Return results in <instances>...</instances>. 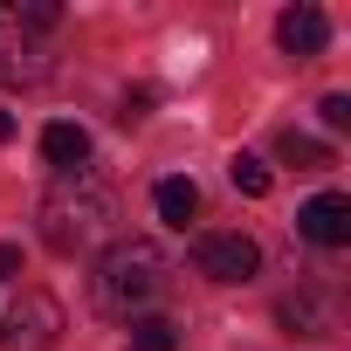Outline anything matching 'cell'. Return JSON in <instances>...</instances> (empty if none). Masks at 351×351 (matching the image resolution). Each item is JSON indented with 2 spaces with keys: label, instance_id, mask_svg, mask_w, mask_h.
I'll return each instance as SVG.
<instances>
[{
  "label": "cell",
  "instance_id": "52a82bcc",
  "mask_svg": "<svg viewBox=\"0 0 351 351\" xmlns=\"http://www.w3.org/2000/svg\"><path fill=\"white\" fill-rule=\"evenodd\" d=\"M42 158H49L56 172H83V165H90V131H83V124H49V131H42Z\"/></svg>",
  "mask_w": 351,
  "mask_h": 351
},
{
  "label": "cell",
  "instance_id": "ba28073f",
  "mask_svg": "<svg viewBox=\"0 0 351 351\" xmlns=\"http://www.w3.org/2000/svg\"><path fill=\"white\" fill-rule=\"evenodd\" d=\"M0 76H8V83H42L49 76V56H35L21 42V28H14V42H0Z\"/></svg>",
  "mask_w": 351,
  "mask_h": 351
},
{
  "label": "cell",
  "instance_id": "9c48e42d",
  "mask_svg": "<svg viewBox=\"0 0 351 351\" xmlns=\"http://www.w3.org/2000/svg\"><path fill=\"white\" fill-rule=\"evenodd\" d=\"M158 214H165L172 228H186V221L200 214V186H193V180H158Z\"/></svg>",
  "mask_w": 351,
  "mask_h": 351
},
{
  "label": "cell",
  "instance_id": "5b68a950",
  "mask_svg": "<svg viewBox=\"0 0 351 351\" xmlns=\"http://www.w3.org/2000/svg\"><path fill=\"white\" fill-rule=\"evenodd\" d=\"M296 234L317 241V248H344V241H351V200H344V193L303 200V207H296Z\"/></svg>",
  "mask_w": 351,
  "mask_h": 351
},
{
  "label": "cell",
  "instance_id": "2e32d148",
  "mask_svg": "<svg viewBox=\"0 0 351 351\" xmlns=\"http://www.w3.org/2000/svg\"><path fill=\"white\" fill-rule=\"evenodd\" d=\"M14 138V117H8V104H0V145H8Z\"/></svg>",
  "mask_w": 351,
  "mask_h": 351
},
{
  "label": "cell",
  "instance_id": "277c9868",
  "mask_svg": "<svg viewBox=\"0 0 351 351\" xmlns=\"http://www.w3.org/2000/svg\"><path fill=\"white\" fill-rule=\"evenodd\" d=\"M193 262H200L207 282H248V276L262 269V248H255L248 234H200Z\"/></svg>",
  "mask_w": 351,
  "mask_h": 351
},
{
  "label": "cell",
  "instance_id": "7c38bea8",
  "mask_svg": "<svg viewBox=\"0 0 351 351\" xmlns=\"http://www.w3.org/2000/svg\"><path fill=\"white\" fill-rule=\"evenodd\" d=\"M276 317H282V324H296L303 337H324V303H317V296H289Z\"/></svg>",
  "mask_w": 351,
  "mask_h": 351
},
{
  "label": "cell",
  "instance_id": "3957f363",
  "mask_svg": "<svg viewBox=\"0 0 351 351\" xmlns=\"http://www.w3.org/2000/svg\"><path fill=\"white\" fill-rule=\"evenodd\" d=\"M0 324H8V330H0V351H49L62 337V303L49 289H21L14 310L0 317Z\"/></svg>",
  "mask_w": 351,
  "mask_h": 351
},
{
  "label": "cell",
  "instance_id": "8992f818",
  "mask_svg": "<svg viewBox=\"0 0 351 351\" xmlns=\"http://www.w3.org/2000/svg\"><path fill=\"white\" fill-rule=\"evenodd\" d=\"M276 42H282L289 56H324V42H330V21H324V8H282V21H276Z\"/></svg>",
  "mask_w": 351,
  "mask_h": 351
},
{
  "label": "cell",
  "instance_id": "9a60e30c",
  "mask_svg": "<svg viewBox=\"0 0 351 351\" xmlns=\"http://www.w3.org/2000/svg\"><path fill=\"white\" fill-rule=\"evenodd\" d=\"M0 276H21V248H8V241H0Z\"/></svg>",
  "mask_w": 351,
  "mask_h": 351
},
{
  "label": "cell",
  "instance_id": "30bf717a",
  "mask_svg": "<svg viewBox=\"0 0 351 351\" xmlns=\"http://www.w3.org/2000/svg\"><path fill=\"white\" fill-rule=\"evenodd\" d=\"M124 351H180V330H172L165 317H131V337Z\"/></svg>",
  "mask_w": 351,
  "mask_h": 351
},
{
  "label": "cell",
  "instance_id": "8fae6325",
  "mask_svg": "<svg viewBox=\"0 0 351 351\" xmlns=\"http://www.w3.org/2000/svg\"><path fill=\"white\" fill-rule=\"evenodd\" d=\"M228 180H234L248 200H262V193H269V165H262L255 152H234V158H228Z\"/></svg>",
  "mask_w": 351,
  "mask_h": 351
},
{
  "label": "cell",
  "instance_id": "6da1fadb",
  "mask_svg": "<svg viewBox=\"0 0 351 351\" xmlns=\"http://www.w3.org/2000/svg\"><path fill=\"white\" fill-rule=\"evenodd\" d=\"M35 221H42V241L56 255H90V248H104L117 234V193L97 180L90 165L83 172H56V186L42 193Z\"/></svg>",
  "mask_w": 351,
  "mask_h": 351
},
{
  "label": "cell",
  "instance_id": "5bb4252c",
  "mask_svg": "<svg viewBox=\"0 0 351 351\" xmlns=\"http://www.w3.org/2000/svg\"><path fill=\"white\" fill-rule=\"evenodd\" d=\"M324 124H330V131H351V97H344V90L324 97Z\"/></svg>",
  "mask_w": 351,
  "mask_h": 351
},
{
  "label": "cell",
  "instance_id": "7a4b0ae2",
  "mask_svg": "<svg viewBox=\"0 0 351 351\" xmlns=\"http://www.w3.org/2000/svg\"><path fill=\"white\" fill-rule=\"evenodd\" d=\"M158 289H165V255H158V241L131 234V241H110V248H104V262H97V303H104V310L131 317V310H145Z\"/></svg>",
  "mask_w": 351,
  "mask_h": 351
},
{
  "label": "cell",
  "instance_id": "4fadbf2b",
  "mask_svg": "<svg viewBox=\"0 0 351 351\" xmlns=\"http://www.w3.org/2000/svg\"><path fill=\"white\" fill-rule=\"evenodd\" d=\"M276 152H282L289 165H324V158H330V152H324L317 138H303V131H282V138H276Z\"/></svg>",
  "mask_w": 351,
  "mask_h": 351
}]
</instances>
